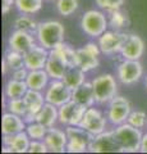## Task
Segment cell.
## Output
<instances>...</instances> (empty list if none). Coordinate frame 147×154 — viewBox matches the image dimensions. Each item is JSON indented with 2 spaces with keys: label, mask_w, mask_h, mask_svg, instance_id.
I'll list each match as a JSON object with an SVG mask.
<instances>
[{
  "label": "cell",
  "mask_w": 147,
  "mask_h": 154,
  "mask_svg": "<svg viewBox=\"0 0 147 154\" xmlns=\"http://www.w3.org/2000/svg\"><path fill=\"white\" fill-rule=\"evenodd\" d=\"M64 26L59 21H45L39 23L35 33L37 42L47 50H53L64 42Z\"/></svg>",
  "instance_id": "6da1fadb"
},
{
  "label": "cell",
  "mask_w": 147,
  "mask_h": 154,
  "mask_svg": "<svg viewBox=\"0 0 147 154\" xmlns=\"http://www.w3.org/2000/svg\"><path fill=\"white\" fill-rule=\"evenodd\" d=\"M113 135L119 145L120 152L123 153H136L140 152L141 141H142V132L141 128L132 126L128 122L115 126L113 130Z\"/></svg>",
  "instance_id": "7a4b0ae2"
},
{
  "label": "cell",
  "mask_w": 147,
  "mask_h": 154,
  "mask_svg": "<svg viewBox=\"0 0 147 154\" xmlns=\"http://www.w3.org/2000/svg\"><path fill=\"white\" fill-rule=\"evenodd\" d=\"M95 91V100L98 104H109V102L116 96L118 84L115 77L110 73H102L92 80Z\"/></svg>",
  "instance_id": "3957f363"
},
{
  "label": "cell",
  "mask_w": 147,
  "mask_h": 154,
  "mask_svg": "<svg viewBox=\"0 0 147 154\" xmlns=\"http://www.w3.org/2000/svg\"><path fill=\"white\" fill-rule=\"evenodd\" d=\"M109 21L106 16L100 11H87L81 18V27L84 33L91 37H100L105 31H107Z\"/></svg>",
  "instance_id": "277c9868"
},
{
  "label": "cell",
  "mask_w": 147,
  "mask_h": 154,
  "mask_svg": "<svg viewBox=\"0 0 147 154\" xmlns=\"http://www.w3.org/2000/svg\"><path fill=\"white\" fill-rule=\"evenodd\" d=\"M68 135L67 152L68 153H84L88 152L93 135L86 131L81 126H67L65 128Z\"/></svg>",
  "instance_id": "5b68a950"
},
{
  "label": "cell",
  "mask_w": 147,
  "mask_h": 154,
  "mask_svg": "<svg viewBox=\"0 0 147 154\" xmlns=\"http://www.w3.org/2000/svg\"><path fill=\"white\" fill-rule=\"evenodd\" d=\"M100 54L101 49L98 44L87 42L83 48L75 50V66L87 73V72L98 67V64H100V59H98Z\"/></svg>",
  "instance_id": "8992f818"
},
{
  "label": "cell",
  "mask_w": 147,
  "mask_h": 154,
  "mask_svg": "<svg viewBox=\"0 0 147 154\" xmlns=\"http://www.w3.org/2000/svg\"><path fill=\"white\" fill-rule=\"evenodd\" d=\"M132 112L131 102L124 96L116 95L109 102V108L106 112V118L114 126L125 123Z\"/></svg>",
  "instance_id": "52a82bcc"
},
{
  "label": "cell",
  "mask_w": 147,
  "mask_h": 154,
  "mask_svg": "<svg viewBox=\"0 0 147 154\" xmlns=\"http://www.w3.org/2000/svg\"><path fill=\"white\" fill-rule=\"evenodd\" d=\"M142 75H143V67L140 60L124 59L116 68L118 80L123 85H134L141 80Z\"/></svg>",
  "instance_id": "ba28073f"
},
{
  "label": "cell",
  "mask_w": 147,
  "mask_h": 154,
  "mask_svg": "<svg viewBox=\"0 0 147 154\" xmlns=\"http://www.w3.org/2000/svg\"><path fill=\"white\" fill-rule=\"evenodd\" d=\"M45 100L59 108L60 105L72 100V90L64 84L63 80H53L46 88Z\"/></svg>",
  "instance_id": "9c48e42d"
},
{
  "label": "cell",
  "mask_w": 147,
  "mask_h": 154,
  "mask_svg": "<svg viewBox=\"0 0 147 154\" xmlns=\"http://www.w3.org/2000/svg\"><path fill=\"white\" fill-rule=\"evenodd\" d=\"M106 123H107V118L104 117L100 110L93 107H88L78 126L84 128L88 132H91L93 136H96V135L101 134L106 130Z\"/></svg>",
  "instance_id": "30bf717a"
},
{
  "label": "cell",
  "mask_w": 147,
  "mask_h": 154,
  "mask_svg": "<svg viewBox=\"0 0 147 154\" xmlns=\"http://www.w3.org/2000/svg\"><path fill=\"white\" fill-rule=\"evenodd\" d=\"M87 108L79 105L78 103L69 100L59 107V123L64 126H78Z\"/></svg>",
  "instance_id": "8fae6325"
},
{
  "label": "cell",
  "mask_w": 147,
  "mask_h": 154,
  "mask_svg": "<svg viewBox=\"0 0 147 154\" xmlns=\"http://www.w3.org/2000/svg\"><path fill=\"white\" fill-rule=\"evenodd\" d=\"M125 33H122L116 30L105 31L98 37V46L101 49V53L105 55H114L116 53H120L123 41H124Z\"/></svg>",
  "instance_id": "7c38bea8"
},
{
  "label": "cell",
  "mask_w": 147,
  "mask_h": 154,
  "mask_svg": "<svg viewBox=\"0 0 147 154\" xmlns=\"http://www.w3.org/2000/svg\"><path fill=\"white\" fill-rule=\"evenodd\" d=\"M145 53V42L136 33H125L120 54L124 59L140 60Z\"/></svg>",
  "instance_id": "4fadbf2b"
},
{
  "label": "cell",
  "mask_w": 147,
  "mask_h": 154,
  "mask_svg": "<svg viewBox=\"0 0 147 154\" xmlns=\"http://www.w3.org/2000/svg\"><path fill=\"white\" fill-rule=\"evenodd\" d=\"M50 50L45 49L40 44H35L28 51L23 54L25 58V67L28 71L35 69H45L47 58H49Z\"/></svg>",
  "instance_id": "5bb4252c"
},
{
  "label": "cell",
  "mask_w": 147,
  "mask_h": 154,
  "mask_svg": "<svg viewBox=\"0 0 147 154\" xmlns=\"http://www.w3.org/2000/svg\"><path fill=\"white\" fill-rule=\"evenodd\" d=\"M88 152L91 153H115L120 152L119 145L113 135V131H104L101 134L93 136L90 144Z\"/></svg>",
  "instance_id": "9a60e30c"
},
{
  "label": "cell",
  "mask_w": 147,
  "mask_h": 154,
  "mask_svg": "<svg viewBox=\"0 0 147 154\" xmlns=\"http://www.w3.org/2000/svg\"><path fill=\"white\" fill-rule=\"evenodd\" d=\"M31 139L26 131L16 135H3V152L4 153H27Z\"/></svg>",
  "instance_id": "2e32d148"
},
{
  "label": "cell",
  "mask_w": 147,
  "mask_h": 154,
  "mask_svg": "<svg viewBox=\"0 0 147 154\" xmlns=\"http://www.w3.org/2000/svg\"><path fill=\"white\" fill-rule=\"evenodd\" d=\"M23 99H25V103L27 107V114L25 116V121L27 123L34 122L36 119L37 113L40 112L41 108L44 107V104L46 103L45 95H42L41 91L28 89L26 95L23 96Z\"/></svg>",
  "instance_id": "e0dca14e"
},
{
  "label": "cell",
  "mask_w": 147,
  "mask_h": 154,
  "mask_svg": "<svg viewBox=\"0 0 147 154\" xmlns=\"http://www.w3.org/2000/svg\"><path fill=\"white\" fill-rule=\"evenodd\" d=\"M45 144L49 148V152L53 153H64L67 152V143H68V135L67 131H63L60 128L50 127L47 130V134L44 139Z\"/></svg>",
  "instance_id": "ac0fdd59"
},
{
  "label": "cell",
  "mask_w": 147,
  "mask_h": 154,
  "mask_svg": "<svg viewBox=\"0 0 147 154\" xmlns=\"http://www.w3.org/2000/svg\"><path fill=\"white\" fill-rule=\"evenodd\" d=\"M35 44L36 42H35L34 35L30 32L22 31V30H16L8 40L9 49L19 51L22 54H25L26 51H28Z\"/></svg>",
  "instance_id": "d6986e66"
},
{
  "label": "cell",
  "mask_w": 147,
  "mask_h": 154,
  "mask_svg": "<svg viewBox=\"0 0 147 154\" xmlns=\"http://www.w3.org/2000/svg\"><path fill=\"white\" fill-rule=\"evenodd\" d=\"M27 122L25 118L12 112H5L1 117V132L3 135H16L26 131Z\"/></svg>",
  "instance_id": "ffe728a7"
},
{
  "label": "cell",
  "mask_w": 147,
  "mask_h": 154,
  "mask_svg": "<svg viewBox=\"0 0 147 154\" xmlns=\"http://www.w3.org/2000/svg\"><path fill=\"white\" fill-rule=\"evenodd\" d=\"M68 66L64 63L63 59L58 55V53L55 50H50L49 58H47L45 71L47 72V75L50 76L51 80H63L64 73L67 71Z\"/></svg>",
  "instance_id": "44dd1931"
},
{
  "label": "cell",
  "mask_w": 147,
  "mask_h": 154,
  "mask_svg": "<svg viewBox=\"0 0 147 154\" xmlns=\"http://www.w3.org/2000/svg\"><path fill=\"white\" fill-rule=\"evenodd\" d=\"M72 100L84 108L92 107L93 103L96 102V100H95V91H93L92 82L84 81L77 89L72 90Z\"/></svg>",
  "instance_id": "7402d4cb"
},
{
  "label": "cell",
  "mask_w": 147,
  "mask_h": 154,
  "mask_svg": "<svg viewBox=\"0 0 147 154\" xmlns=\"http://www.w3.org/2000/svg\"><path fill=\"white\" fill-rule=\"evenodd\" d=\"M35 121L40 122L47 128L54 127L55 123L59 122V108L54 104H50L46 102L44 104V107L41 108V110L37 113Z\"/></svg>",
  "instance_id": "603a6c76"
},
{
  "label": "cell",
  "mask_w": 147,
  "mask_h": 154,
  "mask_svg": "<svg viewBox=\"0 0 147 154\" xmlns=\"http://www.w3.org/2000/svg\"><path fill=\"white\" fill-rule=\"evenodd\" d=\"M49 80H50V76L47 75V72L45 69H35V71L28 72L26 84L28 86V89L41 91L47 88Z\"/></svg>",
  "instance_id": "cb8c5ba5"
},
{
  "label": "cell",
  "mask_w": 147,
  "mask_h": 154,
  "mask_svg": "<svg viewBox=\"0 0 147 154\" xmlns=\"http://www.w3.org/2000/svg\"><path fill=\"white\" fill-rule=\"evenodd\" d=\"M27 91H28V86L26 81L10 79L5 84L4 95H5V99H18V98H23Z\"/></svg>",
  "instance_id": "d4e9b609"
},
{
  "label": "cell",
  "mask_w": 147,
  "mask_h": 154,
  "mask_svg": "<svg viewBox=\"0 0 147 154\" xmlns=\"http://www.w3.org/2000/svg\"><path fill=\"white\" fill-rule=\"evenodd\" d=\"M84 75H86V72L82 71L77 66L68 67L67 71H65V73H64L63 81L70 90H74V89H77L78 86H81L84 81H86Z\"/></svg>",
  "instance_id": "484cf974"
},
{
  "label": "cell",
  "mask_w": 147,
  "mask_h": 154,
  "mask_svg": "<svg viewBox=\"0 0 147 154\" xmlns=\"http://www.w3.org/2000/svg\"><path fill=\"white\" fill-rule=\"evenodd\" d=\"M13 26H14V30H22L35 35L37 31V27H39V23L31 17V14H22V16H18L14 19Z\"/></svg>",
  "instance_id": "4316f807"
},
{
  "label": "cell",
  "mask_w": 147,
  "mask_h": 154,
  "mask_svg": "<svg viewBox=\"0 0 147 154\" xmlns=\"http://www.w3.org/2000/svg\"><path fill=\"white\" fill-rule=\"evenodd\" d=\"M44 0H16L17 11L22 14H36L41 11Z\"/></svg>",
  "instance_id": "83f0119b"
},
{
  "label": "cell",
  "mask_w": 147,
  "mask_h": 154,
  "mask_svg": "<svg viewBox=\"0 0 147 154\" xmlns=\"http://www.w3.org/2000/svg\"><path fill=\"white\" fill-rule=\"evenodd\" d=\"M79 7L78 0H55V8L60 16L69 17L77 12Z\"/></svg>",
  "instance_id": "f1b7e54d"
},
{
  "label": "cell",
  "mask_w": 147,
  "mask_h": 154,
  "mask_svg": "<svg viewBox=\"0 0 147 154\" xmlns=\"http://www.w3.org/2000/svg\"><path fill=\"white\" fill-rule=\"evenodd\" d=\"M53 50H55L56 53H58V55L63 59V62L68 67L75 66V50L70 45L61 42L59 46H56Z\"/></svg>",
  "instance_id": "f546056e"
},
{
  "label": "cell",
  "mask_w": 147,
  "mask_h": 154,
  "mask_svg": "<svg viewBox=\"0 0 147 154\" xmlns=\"http://www.w3.org/2000/svg\"><path fill=\"white\" fill-rule=\"evenodd\" d=\"M47 128L44 125H41L40 122L34 121V122H30L27 123V127H26V132L27 135L30 136L31 140H44L46 134H47Z\"/></svg>",
  "instance_id": "4dcf8cb0"
},
{
  "label": "cell",
  "mask_w": 147,
  "mask_h": 154,
  "mask_svg": "<svg viewBox=\"0 0 147 154\" xmlns=\"http://www.w3.org/2000/svg\"><path fill=\"white\" fill-rule=\"evenodd\" d=\"M127 23H128V17L122 9H116V11L110 12V16H109V25H110L114 30L120 31L122 28H124L127 26Z\"/></svg>",
  "instance_id": "1f68e13d"
},
{
  "label": "cell",
  "mask_w": 147,
  "mask_h": 154,
  "mask_svg": "<svg viewBox=\"0 0 147 154\" xmlns=\"http://www.w3.org/2000/svg\"><path fill=\"white\" fill-rule=\"evenodd\" d=\"M4 59H5L9 69H12V71L18 69V68H21V67H25V58H23V54L19 51L9 49L5 53Z\"/></svg>",
  "instance_id": "d6a6232c"
},
{
  "label": "cell",
  "mask_w": 147,
  "mask_h": 154,
  "mask_svg": "<svg viewBox=\"0 0 147 154\" xmlns=\"http://www.w3.org/2000/svg\"><path fill=\"white\" fill-rule=\"evenodd\" d=\"M5 108L8 112H12L14 114H18L21 117L25 118V116L27 114V107L23 98L18 99H7L5 102Z\"/></svg>",
  "instance_id": "836d02e7"
},
{
  "label": "cell",
  "mask_w": 147,
  "mask_h": 154,
  "mask_svg": "<svg viewBox=\"0 0 147 154\" xmlns=\"http://www.w3.org/2000/svg\"><path fill=\"white\" fill-rule=\"evenodd\" d=\"M127 122L137 128H143L147 122V116L143 110H132Z\"/></svg>",
  "instance_id": "e575fe53"
},
{
  "label": "cell",
  "mask_w": 147,
  "mask_h": 154,
  "mask_svg": "<svg viewBox=\"0 0 147 154\" xmlns=\"http://www.w3.org/2000/svg\"><path fill=\"white\" fill-rule=\"evenodd\" d=\"M95 3L100 9H104V11L110 13L113 11H116V9H122L124 0H95Z\"/></svg>",
  "instance_id": "d590c367"
},
{
  "label": "cell",
  "mask_w": 147,
  "mask_h": 154,
  "mask_svg": "<svg viewBox=\"0 0 147 154\" xmlns=\"http://www.w3.org/2000/svg\"><path fill=\"white\" fill-rule=\"evenodd\" d=\"M49 148L45 144L44 140H31L28 153H47Z\"/></svg>",
  "instance_id": "8d00e7d4"
},
{
  "label": "cell",
  "mask_w": 147,
  "mask_h": 154,
  "mask_svg": "<svg viewBox=\"0 0 147 154\" xmlns=\"http://www.w3.org/2000/svg\"><path fill=\"white\" fill-rule=\"evenodd\" d=\"M28 72L30 71H28L26 67H21V68L13 71L12 79H16V80H19V81H26L27 76H28Z\"/></svg>",
  "instance_id": "74e56055"
},
{
  "label": "cell",
  "mask_w": 147,
  "mask_h": 154,
  "mask_svg": "<svg viewBox=\"0 0 147 154\" xmlns=\"http://www.w3.org/2000/svg\"><path fill=\"white\" fill-rule=\"evenodd\" d=\"M16 7V0H3V5H1V13L5 16L12 11V8Z\"/></svg>",
  "instance_id": "f35d334b"
},
{
  "label": "cell",
  "mask_w": 147,
  "mask_h": 154,
  "mask_svg": "<svg viewBox=\"0 0 147 154\" xmlns=\"http://www.w3.org/2000/svg\"><path fill=\"white\" fill-rule=\"evenodd\" d=\"M141 153H147V134H145L142 136V141H141Z\"/></svg>",
  "instance_id": "ab89813d"
},
{
  "label": "cell",
  "mask_w": 147,
  "mask_h": 154,
  "mask_svg": "<svg viewBox=\"0 0 147 154\" xmlns=\"http://www.w3.org/2000/svg\"><path fill=\"white\" fill-rule=\"evenodd\" d=\"M8 69H9V67H8V64H7L5 59L3 58V60H1V72H3V75H5Z\"/></svg>",
  "instance_id": "60d3db41"
},
{
  "label": "cell",
  "mask_w": 147,
  "mask_h": 154,
  "mask_svg": "<svg viewBox=\"0 0 147 154\" xmlns=\"http://www.w3.org/2000/svg\"><path fill=\"white\" fill-rule=\"evenodd\" d=\"M145 85H146V89H147V76H146V79H145Z\"/></svg>",
  "instance_id": "b9f144b4"
},
{
  "label": "cell",
  "mask_w": 147,
  "mask_h": 154,
  "mask_svg": "<svg viewBox=\"0 0 147 154\" xmlns=\"http://www.w3.org/2000/svg\"><path fill=\"white\" fill-rule=\"evenodd\" d=\"M45 2H54V0H45Z\"/></svg>",
  "instance_id": "7bdbcfd3"
},
{
  "label": "cell",
  "mask_w": 147,
  "mask_h": 154,
  "mask_svg": "<svg viewBox=\"0 0 147 154\" xmlns=\"http://www.w3.org/2000/svg\"><path fill=\"white\" fill-rule=\"evenodd\" d=\"M146 126H147V122H146Z\"/></svg>",
  "instance_id": "ee69618b"
}]
</instances>
